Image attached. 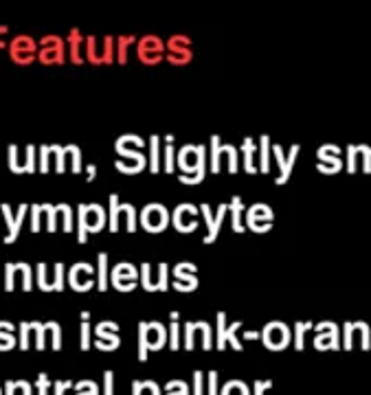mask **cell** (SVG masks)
I'll return each mask as SVG.
<instances>
[{
    "mask_svg": "<svg viewBox=\"0 0 371 395\" xmlns=\"http://www.w3.org/2000/svg\"><path fill=\"white\" fill-rule=\"evenodd\" d=\"M290 330H288V325L279 323V321H275V323H268L266 328H264V343L268 350H275V352H282L288 347L290 343Z\"/></svg>",
    "mask_w": 371,
    "mask_h": 395,
    "instance_id": "cell-1",
    "label": "cell"
},
{
    "mask_svg": "<svg viewBox=\"0 0 371 395\" xmlns=\"http://www.w3.org/2000/svg\"><path fill=\"white\" fill-rule=\"evenodd\" d=\"M104 226V211L97 204L79 208V242H86L88 230H99Z\"/></svg>",
    "mask_w": 371,
    "mask_h": 395,
    "instance_id": "cell-2",
    "label": "cell"
},
{
    "mask_svg": "<svg viewBox=\"0 0 371 395\" xmlns=\"http://www.w3.org/2000/svg\"><path fill=\"white\" fill-rule=\"evenodd\" d=\"M143 224L152 233H158L167 226V211L160 204H148L143 211Z\"/></svg>",
    "mask_w": 371,
    "mask_h": 395,
    "instance_id": "cell-3",
    "label": "cell"
},
{
    "mask_svg": "<svg viewBox=\"0 0 371 395\" xmlns=\"http://www.w3.org/2000/svg\"><path fill=\"white\" fill-rule=\"evenodd\" d=\"M314 345L319 350H338V330L334 323H321Z\"/></svg>",
    "mask_w": 371,
    "mask_h": 395,
    "instance_id": "cell-4",
    "label": "cell"
},
{
    "mask_svg": "<svg viewBox=\"0 0 371 395\" xmlns=\"http://www.w3.org/2000/svg\"><path fill=\"white\" fill-rule=\"evenodd\" d=\"M3 213H5V220H7V226H9V235H7V244H11L18 235V230H20V224H22V218H25L27 213V204H20L18 208V216H11V208L9 206H3Z\"/></svg>",
    "mask_w": 371,
    "mask_h": 395,
    "instance_id": "cell-5",
    "label": "cell"
},
{
    "mask_svg": "<svg viewBox=\"0 0 371 395\" xmlns=\"http://www.w3.org/2000/svg\"><path fill=\"white\" fill-rule=\"evenodd\" d=\"M226 204H222L220 208H218V218H211V211H209V204H202V213H204V220L209 222V235L204 238V242L206 244H211L214 240H216V235H218V228H220V222H222V218H224V213H226Z\"/></svg>",
    "mask_w": 371,
    "mask_h": 395,
    "instance_id": "cell-6",
    "label": "cell"
},
{
    "mask_svg": "<svg viewBox=\"0 0 371 395\" xmlns=\"http://www.w3.org/2000/svg\"><path fill=\"white\" fill-rule=\"evenodd\" d=\"M148 338H150V350L152 352H158L160 347L165 345V338H167V332L163 328V323H148Z\"/></svg>",
    "mask_w": 371,
    "mask_h": 395,
    "instance_id": "cell-7",
    "label": "cell"
},
{
    "mask_svg": "<svg viewBox=\"0 0 371 395\" xmlns=\"http://www.w3.org/2000/svg\"><path fill=\"white\" fill-rule=\"evenodd\" d=\"M297 154H299V145H292L288 160H284V156H282V148H279V145H275V158L279 160V165H282V176L277 178V182H286V178L290 176V169H292V165H294V160H297Z\"/></svg>",
    "mask_w": 371,
    "mask_h": 395,
    "instance_id": "cell-8",
    "label": "cell"
},
{
    "mask_svg": "<svg viewBox=\"0 0 371 395\" xmlns=\"http://www.w3.org/2000/svg\"><path fill=\"white\" fill-rule=\"evenodd\" d=\"M202 150L204 148H200V145H184L180 152H178V165H180V169L182 172H192V167H194V156H200L202 154Z\"/></svg>",
    "mask_w": 371,
    "mask_h": 395,
    "instance_id": "cell-9",
    "label": "cell"
},
{
    "mask_svg": "<svg viewBox=\"0 0 371 395\" xmlns=\"http://www.w3.org/2000/svg\"><path fill=\"white\" fill-rule=\"evenodd\" d=\"M95 332H97L99 338H104V343H97L99 350L110 352V350H117V347H119V336L117 334H108L106 332V323H99L97 328H95Z\"/></svg>",
    "mask_w": 371,
    "mask_h": 395,
    "instance_id": "cell-10",
    "label": "cell"
},
{
    "mask_svg": "<svg viewBox=\"0 0 371 395\" xmlns=\"http://www.w3.org/2000/svg\"><path fill=\"white\" fill-rule=\"evenodd\" d=\"M134 277H136V272L128 264H121V266L114 268V272H112V284L121 290L123 288V279H132V282H134Z\"/></svg>",
    "mask_w": 371,
    "mask_h": 395,
    "instance_id": "cell-11",
    "label": "cell"
},
{
    "mask_svg": "<svg viewBox=\"0 0 371 395\" xmlns=\"http://www.w3.org/2000/svg\"><path fill=\"white\" fill-rule=\"evenodd\" d=\"M150 352V338H148V323H138V358L145 360Z\"/></svg>",
    "mask_w": 371,
    "mask_h": 395,
    "instance_id": "cell-12",
    "label": "cell"
},
{
    "mask_svg": "<svg viewBox=\"0 0 371 395\" xmlns=\"http://www.w3.org/2000/svg\"><path fill=\"white\" fill-rule=\"evenodd\" d=\"M312 330V323H297L294 325V350H304V336L306 332Z\"/></svg>",
    "mask_w": 371,
    "mask_h": 395,
    "instance_id": "cell-13",
    "label": "cell"
},
{
    "mask_svg": "<svg viewBox=\"0 0 371 395\" xmlns=\"http://www.w3.org/2000/svg\"><path fill=\"white\" fill-rule=\"evenodd\" d=\"M222 395H248V386L240 380H231L224 384Z\"/></svg>",
    "mask_w": 371,
    "mask_h": 395,
    "instance_id": "cell-14",
    "label": "cell"
},
{
    "mask_svg": "<svg viewBox=\"0 0 371 395\" xmlns=\"http://www.w3.org/2000/svg\"><path fill=\"white\" fill-rule=\"evenodd\" d=\"M119 211H121V204L117 196H110V230H117V222H119Z\"/></svg>",
    "mask_w": 371,
    "mask_h": 395,
    "instance_id": "cell-15",
    "label": "cell"
},
{
    "mask_svg": "<svg viewBox=\"0 0 371 395\" xmlns=\"http://www.w3.org/2000/svg\"><path fill=\"white\" fill-rule=\"evenodd\" d=\"M132 395H160V393L154 382H134Z\"/></svg>",
    "mask_w": 371,
    "mask_h": 395,
    "instance_id": "cell-16",
    "label": "cell"
},
{
    "mask_svg": "<svg viewBox=\"0 0 371 395\" xmlns=\"http://www.w3.org/2000/svg\"><path fill=\"white\" fill-rule=\"evenodd\" d=\"M226 347V314L218 312V350L222 352Z\"/></svg>",
    "mask_w": 371,
    "mask_h": 395,
    "instance_id": "cell-17",
    "label": "cell"
},
{
    "mask_svg": "<svg viewBox=\"0 0 371 395\" xmlns=\"http://www.w3.org/2000/svg\"><path fill=\"white\" fill-rule=\"evenodd\" d=\"M231 208H233V228L236 230H240V233H242V230H244V226H242V200L236 196L233 198V202H231Z\"/></svg>",
    "mask_w": 371,
    "mask_h": 395,
    "instance_id": "cell-18",
    "label": "cell"
},
{
    "mask_svg": "<svg viewBox=\"0 0 371 395\" xmlns=\"http://www.w3.org/2000/svg\"><path fill=\"white\" fill-rule=\"evenodd\" d=\"M242 328V323H233L231 325V328L226 330V340H231V345H233V350H238V352H242L244 347H242V343L236 338V334H238V330Z\"/></svg>",
    "mask_w": 371,
    "mask_h": 395,
    "instance_id": "cell-19",
    "label": "cell"
},
{
    "mask_svg": "<svg viewBox=\"0 0 371 395\" xmlns=\"http://www.w3.org/2000/svg\"><path fill=\"white\" fill-rule=\"evenodd\" d=\"M178 312H172V328H170V347L178 350Z\"/></svg>",
    "mask_w": 371,
    "mask_h": 395,
    "instance_id": "cell-20",
    "label": "cell"
},
{
    "mask_svg": "<svg viewBox=\"0 0 371 395\" xmlns=\"http://www.w3.org/2000/svg\"><path fill=\"white\" fill-rule=\"evenodd\" d=\"M90 325H88V312L82 314V350H90Z\"/></svg>",
    "mask_w": 371,
    "mask_h": 395,
    "instance_id": "cell-21",
    "label": "cell"
},
{
    "mask_svg": "<svg viewBox=\"0 0 371 395\" xmlns=\"http://www.w3.org/2000/svg\"><path fill=\"white\" fill-rule=\"evenodd\" d=\"M244 152H246V169L253 174L255 172V165H253V156H255V143L253 138H246L244 141Z\"/></svg>",
    "mask_w": 371,
    "mask_h": 395,
    "instance_id": "cell-22",
    "label": "cell"
},
{
    "mask_svg": "<svg viewBox=\"0 0 371 395\" xmlns=\"http://www.w3.org/2000/svg\"><path fill=\"white\" fill-rule=\"evenodd\" d=\"M3 330H5V325L0 323V352L11 350V347H13V334L11 332H3Z\"/></svg>",
    "mask_w": 371,
    "mask_h": 395,
    "instance_id": "cell-23",
    "label": "cell"
},
{
    "mask_svg": "<svg viewBox=\"0 0 371 395\" xmlns=\"http://www.w3.org/2000/svg\"><path fill=\"white\" fill-rule=\"evenodd\" d=\"M46 330L53 332V350H62V330H60V325L55 321H51V323H46Z\"/></svg>",
    "mask_w": 371,
    "mask_h": 395,
    "instance_id": "cell-24",
    "label": "cell"
},
{
    "mask_svg": "<svg viewBox=\"0 0 371 395\" xmlns=\"http://www.w3.org/2000/svg\"><path fill=\"white\" fill-rule=\"evenodd\" d=\"M165 141H167V150H165V169L167 172H174V136H165Z\"/></svg>",
    "mask_w": 371,
    "mask_h": 395,
    "instance_id": "cell-25",
    "label": "cell"
},
{
    "mask_svg": "<svg viewBox=\"0 0 371 395\" xmlns=\"http://www.w3.org/2000/svg\"><path fill=\"white\" fill-rule=\"evenodd\" d=\"M29 332H31V323H22L20 325V350H29Z\"/></svg>",
    "mask_w": 371,
    "mask_h": 395,
    "instance_id": "cell-26",
    "label": "cell"
},
{
    "mask_svg": "<svg viewBox=\"0 0 371 395\" xmlns=\"http://www.w3.org/2000/svg\"><path fill=\"white\" fill-rule=\"evenodd\" d=\"M211 145H214V162H211V172L220 169V138L211 136Z\"/></svg>",
    "mask_w": 371,
    "mask_h": 395,
    "instance_id": "cell-27",
    "label": "cell"
},
{
    "mask_svg": "<svg viewBox=\"0 0 371 395\" xmlns=\"http://www.w3.org/2000/svg\"><path fill=\"white\" fill-rule=\"evenodd\" d=\"M356 328H358V332H360V336H362V350H369V345H371V334H369V325L367 323H356Z\"/></svg>",
    "mask_w": 371,
    "mask_h": 395,
    "instance_id": "cell-28",
    "label": "cell"
},
{
    "mask_svg": "<svg viewBox=\"0 0 371 395\" xmlns=\"http://www.w3.org/2000/svg\"><path fill=\"white\" fill-rule=\"evenodd\" d=\"M158 270H160V279H158V284H156V290H167L170 288V282H167V264H160Z\"/></svg>",
    "mask_w": 371,
    "mask_h": 395,
    "instance_id": "cell-29",
    "label": "cell"
},
{
    "mask_svg": "<svg viewBox=\"0 0 371 395\" xmlns=\"http://www.w3.org/2000/svg\"><path fill=\"white\" fill-rule=\"evenodd\" d=\"M106 264H108V257L106 252L99 255V288L106 290Z\"/></svg>",
    "mask_w": 371,
    "mask_h": 395,
    "instance_id": "cell-30",
    "label": "cell"
},
{
    "mask_svg": "<svg viewBox=\"0 0 371 395\" xmlns=\"http://www.w3.org/2000/svg\"><path fill=\"white\" fill-rule=\"evenodd\" d=\"M152 172H158V136H152Z\"/></svg>",
    "mask_w": 371,
    "mask_h": 395,
    "instance_id": "cell-31",
    "label": "cell"
},
{
    "mask_svg": "<svg viewBox=\"0 0 371 395\" xmlns=\"http://www.w3.org/2000/svg\"><path fill=\"white\" fill-rule=\"evenodd\" d=\"M49 376L46 374H40L38 376V395H49Z\"/></svg>",
    "mask_w": 371,
    "mask_h": 395,
    "instance_id": "cell-32",
    "label": "cell"
},
{
    "mask_svg": "<svg viewBox=\"0 0 371 395\" xmlns=\"http://www.w3.org/2000/svg\"><path fill=\"white\" fill-rule=\"evenodd\" d=\"M31 328H33L35 334H38V347H35V350H44V330H46V325H42V323H31Z\"/></svg>",
    "mask_w": 371,
    "mask_h": 395,
    "instance_id": "cell-33",
    "label": "cell"
},
{
    "mask_svg": "<svg viewBox=\"0 0 371 395\" xmlns=\"http://www.w3.org/2000/svg\"><path fill=\"white\" fill-rule=\"evenodd\" d=\"M60 211L64 213V228L71 230L73 228V218H71V206L68 204H60Z\"/></svg>",
    "mask_w": 371,
    "mask_h": 395,
    "instance_id": "cell-34",
    "label": "cell"
},
{
    "mask_svg": "<svg viewBox=\"0 0 371 395\" xmlns=\"http://www.w3.org/2000/svg\"><path fill=\"white\" fill-rule=\"evenodd\" d=\"M68 150H71L73 152V172L75 174H79L82 172V154H79V148H75V145H68Z\"/></svg>",
    "mask_w": 371,
    "mask_h": 395,
    "instance_id": "cell-35",
    "label": "cell"
},
{
    "mask_svg": "<svg viewBox=\"0 0 371 395\" xmlns=\"http://www.w3.org/2000/svg\"><path fill=\"white\" fill-rule=\"evenodd\" d=\"M38 279H40V288L42 290H51V284L46 282V266L44 264L38 266Z\"/></svg>",
    "mask_w": 371,
    "mask_h": 395,
    "instance_id": "cell-36",
    "label": "cell"
},
{
    "mask_svg": "<svg viewBox=\"0 0 371 395\" xmlns=\"http://www.w3.org/2000/svg\"><path fill=\"white\" fill-rule=\"evenodd\" d=\"M204 376H202V371H196L194 374V395H202V386H204Z\"/></svg>",
    "mask_w": 371,
    "mask_h": 395,
    "instance_id": "cell-37",
    "label": "cell"
},
{
    "mask_svg": "<svg viewBox=\"0 0 371 395\" xmlns=\"http://www.w3.org/2000/svg\"><path fill=\"white\" fill-rule=\"evenodd\" d=\"M46 213H49V230H55V211H57V206H51V204H44L42 206Z\"/></svg>",
    "mask_w": 371,
    "mask_h": 395,
    "instance_id": "cell-38",
    "label": "cell"
},
{
    "mask_svg": "<svg viewBox=\"0 0 371 395\" xmlns=\"http://www.w3.org/2000/svg\"><path fill=\"white\" fill-rule=\"evenodd\" d=\"M53 152L57 156V172H64V156H66V148L53 145Z\"/></svg>",
    "mask_w": 371,
    "mask_h": 395,
    "instance_id": "cell-39",
    "label": "cell"
},
{
    "mask_svg": "<svg viewBox=\"0 0 371 395\" xmlns=\"http://www.w3.org/2000/svg\"><path fill=\"white\" fill-rule=\"evenodd\" d=\"M262 169H268V138H262Z\"/></svg>",
    "mask_w": 371,
    "mask_h": 395,
    "instance_id": "cell-40",
    "label": "cell"
},
{
    "mask_svg": "<svg viewBox=\"0 0 371 395\" xmlns=\"http://www.w3.org/2000/svg\"><path fill=\"white\" fill-rule=\"evenodd\" d=\"M209 395H218V374L216 371L209 374Z\"/></svg>",
    "mask_w": 371,
    "mask_h": 395,
    "instance_id": "cell-41",
    "label": "cell"
},
{
    "mask_svg": "<svg viewBox=\"0 0 371 395\" xmlns=\"http://www.w3.org/2000/svg\"><path fill=\"white\" fill-rule=\"evenodd\" d=\"M40 152H42V165H40V169H42V172H46V169H49V156H51V152H53V150L44 145Z\"/></svg>",
    "mask_w": 371,
    "mask_h": 395,
    "instance_id": "cell-42",
    "label": "cell"
},
{
    "mask_svg": "<svg viewBox=\"0 0 371 395\" xmlns=\"http://www.w3.org/2000/svg\"><path fill=\"white\" fill-rule=\"evenodd\" d=\"M112 380H114V376H112V371H106L104 374V395H112Z\"/></svg>",
    "mask_w": 371,
    "mask_h": 395,
    "instance_id": "cell-43",
    "label": "cell"
},
{
    "mask_svg": "<svg viewBox=\"0 0 371 395\" xmlns=\"http://www.w3.org/2000/svg\"><path fill=\"white\" fill-rule=\"evenodd\" d=\"M272 382L270 380H262V382H255V395H264L266 389H270Z\"/></svg>",
    "mask_w": 371,
    "mask_h": 395,
    "instance_id": "cell-44",
    "label": "cell"
},
{
    "mask_svg": "<svg viewBox=\"0 0 371 395\" xmlns=\"http://www.w3.org/2000/svg\"><path fill=\"white\" fill-rule=\"evenodd\" d=\"M40 204H33V224H31V228L33 230H38L40 228Z\"/></svg>",
    "mask_w": 371,
    "mask_h": 395,
    "instance_id": "cell-45",
    "label": "cell"
},
{
    "mask_svg": "<svg viewBox=\"0 0 371 395\" xmlns=\"http://www.w3.org/2000/svg\"><path fill=\"white\" fill-rule=\"evenodd\" d=\"M176 393H172V391H167V395H189L187 393V386H184V382H180V380H176Z\"/></svg>",
    "mask_w": 371,
    "mask_h": 395,
    "instance_id": "cell-46",
    "label": "cell"
},
{
    "mask_svg": "<svg viewBox=\"0 0 371 395\" xmlns=\"http://www.w3.org/2000/svg\"><path fill=\"white\" fill-rule=\"evenodd\" d=\"M33 152H35V150L29 145V148H27V172H31V169H33V158H35V154H33Z\"/></svg>",
    "mask_w": 371,
    "mask_h": 395,
    "instance_id": "cell-47",
    "label": "cell"
},
{
    "mask_svg": "<svg viewBox=\"0 0 371 395\" xmlns=\"http://www.w3.org/2000/svg\"><path fill=\"white\" fill-rule=\"evenodd\" d=\"M68 386H71V382H55V395H64V391L68 389Z\"/></svg>",
    "mask_w": 371,
    "mask_h": 395,
    "instance_id": "cell-48",
    "label": "cell"
},
{
    "mask_svg": "<svg viewBox=\"0 0 371 395\" xmlns=\"http://www.w3.org/2000/svg\"><path fill=\"white\" fill-rule=\"evenodd\" d=\"M356 150H358V148H354V145L350 148V172H354V158H356Z\"/></svg>",
    "mask_w": 371,
    "mask_h": 395,
    "instance_id": "cell-49",
    "label": "cell"
},
{
    "mask_svg": "<svg viewBox=\"0 0 371 395\" xmlns=\"http://www.w3.org/2000/svg\"><path fill=\"white\" fill-rule=\"evenodd\" d=\"M79 395H99V391H97V384H95V382H90V386H88V393H79Z\"/></svg>",
    "mask_w": 371,
    "mask_h": 395,
    "instance_id": "cell-50",
    "label": "cell"
},
{
    "mask_svg": "<svg viewBox=\"0 0 371 395\" xmlns=\"http://www.w3.org/2000/svg\"><path fill=\"white\" fill-rule=\"evenodd\" d=\"M244 338H246V340H255V338H260V332H246Z\"/></svg>",
    "mask_w": 371,
    "mask_h": 395,
    "instance_id": "cell-51",
    "label": "cell"
},
{
    "mask_svg": "<svg viewBox=\"0 0 371 395\" xmlns=\"http://www.w3.org/2000/svg\"><path fill=\"white\" fill-rule=\"evenodd\" d=\"M95 178V165H88V180Z\"/></svg>",
    "mask_w": 371,
    "mask_h": 395,
    "instance_id": "cell-52",
    "label": "cell"
}]
</instances>
